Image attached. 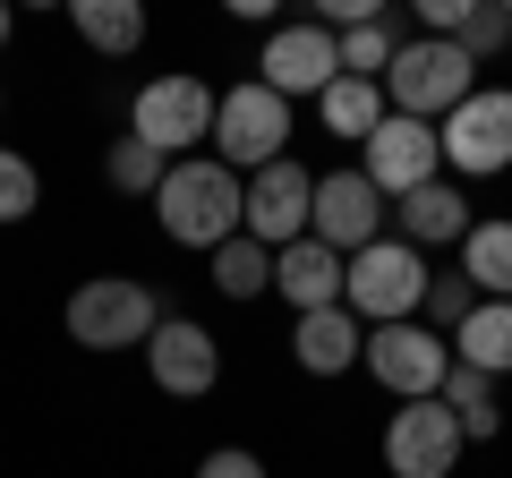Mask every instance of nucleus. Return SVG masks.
<instances>
[{
	"mask_svg": "<svg viewBox=\"0 0 512 478\" xmlns=\"http://www.w3.org/2000/svg\"><path fill=\"white\" fill-rule=\"evenodd\" d=\"M69 26L103 60H128L137 43H146V9H137V0H69Z\"/></svg>",
	"mask_w": 512,
	"mask_h": 478,
	"instance_id": "obj_21",
	"label": "nucleus"
},
{
	"mask_svg": "<svg viewBox=\"0 0 512 478\" xmlns=\"http://www.w3.org/2000/svg\"><path fill=\"white\" fill-rule=\"evenodd\" d=\"M470 308H478V291H470V282H461V274H436V282H427V308H419V325H436L444 342H453Z\"/></svg>",
	"mask_w": 512,
	"mask_h": 478,
	"instance_id": "obj_26",
	"label": "nucleus"
},
{
	"mask_svg": "<svg viewBox=\"0 0 512 478\" xmlns=\"http://www.w3.org/2000/svg\"><path fill=\"white\" fill-rule=\"evenodd\" d=\"M359 171H367V188H376L384 205H402L410 188L444 180V146H436V129H427V120H402V111H384V129L359 146Z\"/></svg>",
	"mask_w": 512,
	"mask_h": 478,
	"instance_id": "obj_10",
	"label": "nucleus"
},
{
	"mask_svg": "<svg viewBox=\"0 0 512 478\" xmlns=\"http://www.w3.org/2000/svg\"><path fill=\"white\" fill-rule=\"evenodd\" d=\"M316 120H325L333 137H350V146H367V137L384 129V86H367V77H333V86L316 94Z\"/></svg>",
	"mask_w": 512,
	"mask_h": 478,
	"instance_id": "obj_22",
	"label": "nucleus"
},
{
	"mask_svg": "<svg viewBox=\"0 0 512 478\" xmlns=\"http://www.w3.org/2000/svg\"><path fill=\"white\" fill-rule=\"evenodd\" d=\"M333 77H342V52H333V35L316 18H291L265 35V52H256V86H274L282 103L291 94H325Z\"/></svg>",
	"mask_w": 512,
	"mask_h": 478,
	"instance_id": "obj_13",
	"label": "nucleus"
},
{
	"mask_svg": "<svg viewBox=\"0 0 512 478\" xmlns=\"http://www.w3.org/2000/svg\"><path fill=\"white\" fill-rule=\"evenodd\" d=\"M291 154V103H282L274 86H256V77H239V86L214 94V163L222 171H265Z\"/></svg>",
	"mask_w": 512,
	"mask_h": 478,
	"instance_id": "obj_4",
	"label": "nucleus"
},
{
	"mask_svg": "<svg viewBox=\"0 0 512 478\" xmlns=\"http://www.w3.org/2000/svg\"><path fill=\"white\" fill-rule=\"evenodd\" d=\"M453 43H461L470 60H495V52L512 43V9H504V0H478V9H470V26H461Z\"/></svg>",
	"mask_w": 512,
	"mask_h": 478,
	"instance_id": "obj_28",
	"label": "nucleus"
},
{
	"mask_svg": "<svg viewBox=\"0 0 512 478\" xmlns=\"http://www.w3.org/2000/svg\"><path fill=\"white\" fill-rule=\"evenodd\" d=\"M154 325H163V308H154V291L137 274H94L69 291V342L77 350H146Z\"/></svg>",
	"mask_w": 512,
	"mask_h": 478,
	"instance_id": "obj_5",
	"label": "nucleus"
},
{
	"mask_svg": "<svg viewBox=\"0 0 512 478\" xmlns=\"http://www.w3.org/2000/svg\"><path fill=\"white\" fill-rule=\"evenodd\" d=\"M461 282L478 299H512V222L504 214L470 222V239H461Z\"/></svg>",
	"mask_w": 512,
	"mask_h": 478,
	"instance_id": "obj_20",
	"label": "nucleus"
},
{
	"mask_svg": "<svg viewBox=\"0 0 512 478\" xmlns=\"http://www.w3.org/2000/svg\"><path fill=\"white\" fill-rule=\"evenodd\" d=\"M0 120H9V94H0Z\"/></svg>",
	"mask_w": 512,
	"mask_h": 478,
	"instance_id": "obj_32",
	"label": "nucleus"
},
{
	"mask_svg": "<svg viewBox=\"0 0 512 478\" xmlns=\"http://www.w3.org/2000/svg\"><path fill=\"white\" fill-rule=\"evenodd\" d=\"M9 35H18V9H9V0H0V43H9Z\"/></svg>",
	"mask_w": 512,
	"mask_h": 478,
	"instance_id": "obj_31",
	"label": "nucleus"
},
{
	"mask_svg": "<svg viewBox=\"0 0 512 478\" xmlns=\"http://www.w3.org/2000/svg\"><path fill=\"white\" fill-rule=\"evenodd\" d=\"M410 43V18L402 9H384V18L367 26H342L333 35V52H342V77H367V86H384V69H393V52Z\"/></svg>",
	"mask_w": 512,
	"mask_h": 478,
	"instance_id": "obj_19",
	"label": "nucleus"
},
{
	"mask_svg": "<svg viewBox=\"0 0 512 478\" xmlns=\"http://www.w3.org/2000/svg\"><path fill=\"white\" fill-rule=\"evenodd\" d=\"M308 205H316V171L282 154V163L239 180V231L265 248H291V239H308Z\"/></svg>",
	"mask_w": 512,
	"mask_h": 478,
	"instance_id": "obj_9",
	"label": "nucleus"
},
{
	"mask_svg": "<svg viewBox=\"0 0 512 478\" xmlns=\"http://www.w3.org/2000/svg\"><path fill=\"white\" fill-rule=\"evenodd\" d=\"M205 265H214V291H222V299H265V291H274V248H265V239H248V231L222 239Z\"/></svg>",
	"mask_w": 512,
	"mask_h": 478,
	"instance_id": "obj_24",
	"label": "nucleus"
},
{
	"mask_svg": "<svg viewBox=\"0 0 512 478\" xmlns=\"http://www.w3.org/2000/svg\"><path fill=\"white\" fill-rule=\"evenodd\" d=\"M470 197H461V180H427L410 188L402 205H393V239H410V248H444V239H470Z\"/></svg>",
	"mask_w": 512,
	"mask_h": 478,
	"instance_id": "obj_16",
	"label": "nucleus"
},
{
	"mask_svg": "<svg viewBox=\"0 0 512 478\" xmlns=\"http://www.w3.org/2000/svg\"><path fill=\"white\" fill-rule=\"evenodd\" d=\"M163 154L146 146V137H111V154H103V180L120 188V197H154V188H163Z\"/></svg>",
	"mask_w": 512,
	"mask_h": 478,
	"instance_id": "obj_25",
	"label": "nucleus"
},
{
	"mask_svg": "<svg viewBox=\"0 0 512 478\" xmlns=\"http://www.w3.org/2000/svg\"><path fill=\"white\" fill-rule=\"evenodd\" d=\"M359 350H367V325L350 308H316V316L291 325V359L308 376H350V368H359Z\"/></svg>",
	"mask_w": 512,
	"mask_h": 478,
	"instance_id": "obj_17",
	"label": "nucleus"
},
{
	"mask_svg": "<svg viewBox=\"0 0 512 478\" xmlns=\"http://www.w3.org/2000/svg\"><path fill=\"white\" fill-rule=\"evenodd\" d=\"M504 9H512V0H504Z\"/></svg>",
	"mask_w": 512,
	"mask_h": 478,
	"instance_id": "obj_33",
	"label": "nucleus"
},
{
	"mask_svg": "<svg viewBox=\"0 0 512 478\" xmlns=\"http://www.w3.org/2000/svg\"><path fill=\"white\" fill-rule=\"evenodd\" d=\"M384 214H393V205L367 188L359 163L325 171V180H316V205H308V239H325L333 257H359V248H376V239H384Z\"/></svg>",
	"mask_w": 512,
	"mask_h": 478,
	"instance_id": "obj_11",
	"label": "nucleus"
},
{
	"mask_svg": "<svg viewBox=\"0 0 512 478\" xmlns=\"http://www.w3.org/2000/svg\"><path fill=\"white\" fill-rule=\"evenodd\" d=\"M359 368L376 376L393 402H436L444 376H453V342H444L436 325H367V350H359Z\"/></svg>",
	"mask_w": 512,
	"mask_h": 478,
	"instance_id": "obj_7",
	"label": "nucleus"
},
{
	"mask_svg": "<svg viewBox=\"0 0 512 478\" xmlns=\"http://www.w3.org/2000/svg\"><path fill=\"white\" fill-rule=\"evenodd\" d=\"M478 94V60L461 52V43L444 35H410L402 52H393V69H384V111H402V120H453L461 103Z\"/></svg>",
	"mask_w": 512,
	"mask_h": 478,
	"instance_id": "obj_2",
	"label": "nucleus"
},
{
	"mask_svg": "<svg viewBox=\"0 0 512 478\" xmlns=\"http://www.w3.org/2000/svg\"><path fill=\"white\" fill-rule=\"evenodd\" d=\"M342 274H350V257H333L325 239H291V248H274V291L291 299L299 316L342 308Z\"/></svg>",
	"mask_w": 512,
	"mask_h": 478,
	"instance_id": "obj_15",
	"label": "nucleus"
},
{
	"mask_svg": "<svg viewBox=\"0 0 512 478\" xmlns=\"http://www.w3.org/2000/svg\"><path fill=\"white\" fill-rule=\"evenodd\" d=\"M461 419L444 402H402L384 419V478H453Z\"/></svg>",
	"mask_w": 512,
	"mask_h": 478,
	"instance_id": "obj_12",
	"label": "nucleus"
},
{
	"mask_svg": "<svg viewBox=\"0 0 512 478\" xmlns=\"http://www.w3.org/2000/svg\"><path fill=\"white\" fill-rule=\"evenodd\" d=\"M146 368H154V385H163L171 402H205V393L222 385V342L197 316H163L154 342H146Z\"/></svg>",
	"mask_w": 512,
	"mask_h": 478,
	"instance_id": "obj_14",
	"label": "nucleus"
},
{
	"mask_svg": "<svg viewBox=\"0 0 512 478\" xmlns=\"http://www.w3.org/2000/svg\"><path fill=\"white\" fill-rule=\"evenodd\" d=\"M436 402L461 419V444L504 436V402H495V376H478V368H461V359H453V376H444V393H436Z\"/></svg>",
	"mask_w": 512,
	"mask_h": 478,
	"instance_id": "obj_23",
	"label": "nucleus"
},
{
	"mask_svg": "<svg viewBox=\"0 0 512 478\" xmlns=\"http://www.w3.org/2000/svg\"><path fill=\"white\" fill-rule=\"evenodd\" d=\"M427 282H436V265H427V248H410V239L384 231L376 248H359L342 274V308L359 316V325H410V316L427 308Z\"/></svg>",
	"mask_w": 512,
	"mask_h": 478,
	"instance_id": "obj_3",
	"label": "nucleus"
},
{
	"mask_svg": "<svg viewBox=\"0 0 512 478\" xmlns=\"http://www.w3.org/2000/svg\"><path fill=\"white\" fill-rule=\"evenodd\" d=\"M453 359L478 376H512V299H478L453 333Z\"/></svg>",
	"mask_w": 512,
	"mask_h": 478,
	"instance_id": "obj_18",
	"label": "nucleus"
},
{
	"mask_svg": "<svg viewBox=\"0 0 512 478\" xmlns=\"http://www.w3.org/2000/svg\"><path fill=\"white\" fill-rule=\"evenodd\" d=\"M436 146L453 180H495L512 171V86H478L453 120H436Z\"/></svg>",
	"mask_w": 512,
	"mask_h": 478,
	"instance_id": "obj_8",
	"label": "nucleus"
},
{
	"mask_svg": "<svg viewBox=\"0 0 512 478\" xmlns=\"http://www.w3.org/2000/svg\"><path fill=\"white\" fill-rule=\"evenodd\" d=\"M128 137H146L163 163H188V154L214 137V86H205L197 69H171V77H154V86H137Z\"/></svg>",
	"mask_w": 512,
	"mask_h": 478,
	"instance_id": "obj_6",
	"label": "nucleus"
},
{
	"mask_svg": "<svg viewBox=\"0 0 512 478\" xmlns=\"http://www.w3.org/2000/svg\"><path fill=\"white\" fill-rule=\"evenodd\" d=\"M154 222H163L171 248H197V257H214L222 239H239V171H222L214 154H188V163H171L163 188H154Z\"/></svg>",
	"mask_w": 512,
	"mask_h": 478,
	"instance_id": "obj_1",
	"label": "nucleus"
},
{
	"mask_svg": "<svg viewBox=\"0 0 512 478\" xmlns=\"http://www.w3.org/2000/svg\"><path fill=\"white\" fill-rule=\"evenodd\" d=\"M197 478H274V470H265V461L248 453V444H214V453L197 461Z\"/></svg>",
	"mask_w": 512,
	"mask_h": 478,
	"instance_id": "obj_29",
	"label": "nucleus"
},
{
	"mask_svg": "<svg viewBox=\"0 0 512 478\" xmlns=\"http://www.w3.org/2000/svg\"><path fill=\"white\" fill-rule=\"evenodd\" d=\"M35 205H43V180H35V163L0 146V222H26Z\"/></svg>",
	"mask_w": 512,
	"mask_h": 478,
	"instance_id": "obj_27",
	"label": "nucleus"
},
{
	"mask_svg": "<svg viewBox=\"0 0 512 478\" xmlns=\"http://www.w3.org/2000/svg\"><path fill=\"white\" fill-rule=\"evenodd\" d=\"M470 9H478V0H419V26H427V35H444V43H453L461 26H470Z\"/></svg>",
	"mask_w": 512,
	"mask_h": 478,
	"instance_id": "obj_30",
	"label": "nucleus"
}]
</instances>
